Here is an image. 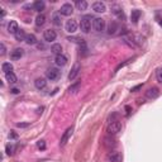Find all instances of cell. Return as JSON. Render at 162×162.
<instances>
[{
	"label": "cell",
	"mask_w": 162,
	"mask_h": 162,
	"mask_svg": "<svg viewBox=\"0 0 162 162\" xmlns=\"http://www.w3.org/2000/svg\"><path fill=\"white\" fill-rule=\"evenodd\" d=\"M80 28L84 33H89L91 29V17L90 15H85L80 20Z\"/></svg>",
	"instance_id": "1"
},
{
	"label": "cell",
	"mask_w": 162,
	"mask_h": 162,
	"mask_svg": "<svg viewBox=\"0 0 162 162\" xmlns=\"http://www.w3.org/2000/svg\"><path fill=\"white\" fill-rule=\"evenodd\" d=\"M120 129H122V123L119 122V120H113V122H110L109 123V125H108V133L109 134H117L120 132Z\"/></svg>",
	"instance_id": "2"
},
{
	"label": "cell",
	"mask_w": 162,
	"mask_h": 162,
	"mask_svg": "<svg viewBox=\"0 0 162 162\" xmlns=\"http://www.w3.org/2000/svg\"><path fill=\"white\" fill-rule=\"evenodd\" d=\"M92 28H94L95 32H103L105 29V20L103 18L92 19Z\"/></svg>",
	"instance_id": "3"
},
{
	"label": "cell",
	"mask_w": 162,
	"mask_h": 162,
	"mask_svg": "<svg viewBox=\"0 0 162 162\" xmlns=\"http://www.w3.org/2000/svg\"><path fill=\"white\" fill-rule=\"evenodd\" d=\"M60 75H61V72H60L58 70H57V68H55V67L48 68V71H47V79H48V80H51V81H56V80H58Z\"/></svg>",
	"instance_id": "4"
},
{
	"label": "cell",
	"mask_w": 162,
	"mask_h": 162,
	"mask_svg": "<svg viewBox=\"0 0 162 162\" xmlns=\"http://www.w3.org/2000/svg\"><path fill=\"white\" fill-rule=\"evenodd\" d=\"M72 132H74V128H72V127H70V128H67L65 130V133L62 134V137H61V142H60L61 146H65L67 143L68 139H70L71 136H72Z\"/></svg>",
	"instance_id": "5"
},
{
	"label": "cell",
	"mask_w": 162,
	"mask_h": 162,
	"mask_svg": "<svg viewBox=\"0 0 162 162\" xmlns=\"http://www.w3.org/2000/svg\"><path fill=\"white\" fill-rule=\"evenodd\" d=\"M43 38L46 42H53V41H56V38H57V33L53 29H47V30H44V33H43Z\"/></svg>",
	"instance_id": "6"
},
{
	"label": "cell",
	"mask_w": 162,
	"mask_h": 162,
	"mask_svg": "<svg viewBox=\"0 0 162 162\" xmlns=\"http://www.w3.org/2000/svg\"><path fill=\"white\" fill-rule=\"evenodd\" d=\"M72 13H74V6L71 5V4H63L62 6H61V9H60V14H62V15H66V17H68V15H71Z\"/></svg>",
	"instance_id": "7"
},
{
	"label": "cell",
	"mask_w": 162,
	"mask_h": 162,
	"mask_svg": "<svg viewBox=\"0 0 162 162\" xmlns=\"http://www.w3.org/2000/svg\"><path fill=\"white\" fill-rule=\"evenodd\" d=\"M80 70H81L80 65H79V63H75L74 66H72V68H71L70 74H68V80H70V81H74L76 77H77V75H79Z\"/></svg>",
	"instance_id": "8"
},
{
	"label": "cell",
	"mask_w": 162,
	"mask_h": 162,
	"mask_svg": "<svg viewBox=\"0 0 162 162\" xmlns=\"http://www.w3.org/2000/svg\"><path fill=\"white\" fill-rule=\"evenodd\" d=\"M23 55H24V49L23 48H15L10 53V58L13 61H17V60H20L23 57Z\"/></svg>",
	"instance_id": "9"
},
{
	"label": "cell",
	"mask_w": 162,
	"mask_h": 162,
	"mask_svg": "<svg viewBox=\"0 0 162 162\" xmlns=\"http://www.w3.org/2000/svg\"><path fill=\"white\" fill-rule=\"evenodd\" d=\"M65 28H66L68 33H75L76 29H77V23H76V20H74V19H70V20L66 22Z\"/></svg>",
	"instance_id": "10"
},
{
	"label": "cell",
	"mask_w": 162,
	"mask_h": 162,
	"mask_svg": "<svg viewBox=\"0 0 162 162\" xmlns=\"http://www.w3.org/2000/svg\"><path fill=\"white\" fill-rule=\"evenodd\" d=\"M111 11L118 19H122V20L124 19V11L119 5H111Z\"/></svg>",
	"instance_id": "11"
},
{
	"label": "cell",
	"mask_w": 162,
	"mask_h": 162,
	"mask_svg": "<svg viewBox=\"0 0 162 162\" xmlns=\"http://www.w3.org/2000/svg\"><path fill=\"white\" fill-rule=\"evenodd\" d=\"M158 95H160V90L157 87H151L146 91V96H147L148 99H156Z\"/></svg>",
	"instance_id": "12"
},
{
	"label": "cell",
	"mask_w": 162,
	"mask_h": 162,
	"mask_svg": "<svg viewBox=\"0 0 162 162\" xmlns=\"http://www.w3.org/2000/svg\"><path fill=\"white\" fill-rule=\"evenodd\" d=\"M92 9H94L96 13H104V11L106 10V6H105V4L101 1H95L92 4Z\"/></svg>",
	"instance_id": "13"
},
{
	"label": "cell",
	"mask_w": 162,
	"mask_h": 162,
	"mask_svg": "<svg viewBox=\"0 0 162 162\" xmlns=\"http://www.w3.org/2000/svg\"><path fill=\"white\" fill-rule=\"evenodd\" d=\"M18 30H19L18 23L15 22V20H10L9 24H8V32H9L10 34H14V36H15V33H17Z\"/></svg>",
	"instance_id": "14"
},
{
	"label": "cell",
	"mask_w": 162,
	"mask_h": 162,
	"mask_svg": "<svg viewBox=\"0 0 162 162\" xmlns=\"http://www.w3.org/2000/svg\"><path fill=\"white\" fill-rule=\"evenodd\" d=\"M119 30V24L117 22H110L108 25V34H115Z\"/></svg>",
	"instance_id": "15"
},
{
	"label": "cell",
	"mask_w": 162,
	"mask_h": 162,
	"mask_svg": "<svg viewBox=\"0 0 162 162\" xmlns=\"http://www.w3.org/2000/svg\"><path fill=\"white\" fill-rule=\"evenodd\" d=\"M55 62H56L57 66H65V65L67 63V57L63 56L62 53H61V55H57L56 58H55Z\"/></svg>",
	"instance_id": "16"
},
{
	"label": "cell",
	"mask_w": 162,
	"mask_h": 162,
	"mask_svg": "<svg viewBox=\"0 0 162 162\" xmlns=\"http://www.w3.org/2000/svg\"><path fill=\"white\" fill-rule=\"evenodd\" d=\"M34 86H36L38 90H43V89L47 86V81H46V79H43V77H39L34 81Z\"/></svg>",
	"instance_id": "17"
},
{
	"label": "cell",
	"mask_w": 162,
	"mask_h": 162,
	"mask_svg": "<svg viewBox=\"0 0 162 162\" xmlns=\"http://www.w3.org/2000/svg\"><path fill=\"white\" fill-rule=\"evenodd\" d=\"M109 160L111 162H122L123 156H122V153H119V152H111L109 155Z\"/></svg>",
	"instance_id": "18"
},
{
	"label": "cell",
	"mask_w": 162,
	"mask_h": 162,
	"mask_svg": "<svg viewBox=\"0 0 162 162\" xmlns=\"http://www.w3.org/2000/svg\"><path fill=\"white\" fill-rule=\"evenodd\" d=\"M139 17H141V11L138 9H134L132 10V13H130V20H132L134 24H137L138 20H139Z\"/></svg>",
	"instance_id": "19"
},
{
	"label": "cell",
	"mask_w": 162,
	"mask_h": 162,
	"mask_svg": "<svg viewBox=\"0 0 162 162\" xmlns=\"http://www.w3.org/2000/svg\"><path fill=\"white\" fill-rule=\"evenodd\" d=\"M33 9L36 11H42L44 9V1H42V0H37V1L33 3Z\"/></svg>",
	"instance_id": "20"
},
{
	"label": "cell",
	"mask_w": 162,
	"mask_h": 162,
	"mask_svg": "<svg viewBox=\"0 0 162 162\" xmlns=\"http://www.w3.org/2000/svg\"><path fill=\"white\" fill-rule=\"evenodd\" d=\"M15 39H17V41H19V42H20V41H25V38H27V34H25V32H24V30H23V29H19L18 30V32L17 33H15Z\"/></svg>",
	"instance_id": "21"
},
{
	"label": "cell",
	"mask_w": 162,
	"mask_h": 162,
	"mask_svg": "<svg viewBox=\"0 0 162 162\" xmlns=\"http://www.w3.org/2000/svg\"><path fill=\"white\" fill-rule=\"evenodd\" d=\"M1 70H3L4 74H9V72L13 71V65L10 62H4L1 65Z\"/></svg>",
	"instance_id": "22"
},
{
	"label": "cell",
	"mask_w": 162,
	"mask_h": 162,
	"mask_svg": "<svg viewBox=\"0 0 162 162\" xmlns=\"http://www.w3.org/2000/svg\"><path fill=\"white\" fill-rule=\"evenodd\" d=\"M46 23V15L44 14H38L36 18V25L37 27H42Z\"/></svg>",
	"instance_id": "23"
},
{
	"label": "cell",
	"mask_w": 162,
	"mask_h": 162,
	"mask_svg": "<svg viewBox=\"0 0 162 162\" xmlns=\"http://www.w3.org/2000/svg\"><path fill=\"white\" fill-rule=\"evenodd\" d=\"M75 5H76V8H77V10H81V11L87 9V3L85 1V0H79V1H76Z\"/></svg>",
	"instance_id": "24"
},
{
	"label": "cell",
	"mask_w": 162,
	"mask_h": 162,
	"mask_svg": "<svg viewBox=\"0 0 162 162\" xmlns=\"http://www.w3.org/2000/svg\"><path fill=\"white\" fill-rule=\"evenodd\" d=\"M5 79H6V81L9 84H15V82H17V76H15V74L13 71L9 72V74H5Z\"/></svg>",
	"instance_id": "25"
},
{
	"label": "cell",
	"mask_w": 162,
	"mask_h": 162,
	"mask_svg": "<svg viewBox=\"0 0 162 162\" xmlns=\"http://www.w3.org/2000/svg\"><path fill=\"white\" fill-rule=\"evenodd\" d=\"M25 42H27V44H36L37 43V38H36L34 34H27Z\"/></svg>",
	"instance_id": "26"
},
{
	"label": "cell",
	"mask_w": 162,
	"mask_h": 162,
	"mask_svg": "<svg viewBox=\"0 0 162 162\" xmlns=\"http://www.w3.org/2000/svg\"><path fill=\"white\" fill-rule=\"evenodd\" d=\"M61 51H62V47H61V44L58 43H56V44H53L52 47H51V52L52 53H55V55H61Z\"/></svg>",
	"instance_id": "27"
},
{
	"label": "cell",
	"mask_w": 162,
	"mask_h": 162,
	"mask_svg": "<svg viewBox=\"0 0 162 162\" xmlns=\"http://www.w3.org/2000/svg\"><path fill=\"white\" fill-rule=\"evenodd\" d=\"M80 86H81L80 82H76V84H74V85H71V86L68 87V92H70V94H76V92L79 91Z\"/></svg>",
	"instance_id": "28"
},
{
	"label": "cell",
	"mask_w": 162,
	"mask_h": 162,
	"mask_svg": "<svg viewBox=\"0 0 162 162\" xmlns=\"http://www.w3.org/2000/svg\"><path fill=\"white\" fill-rule=\"evenodd\" d=\"M130 61H132V60H130V58H129V60H125V61H124V62L119 63V65H118V66H117V67H115V70H114V74H117V72H118L119 70H120V68H123V67H124V66H127V65H128V63L130 62Z\"/></svg>",
	"instance_id": "29"
},
{
	"label": "cell",
	"mask_w": 162,
	"mask_h": 162,
	"mask_svg": "<svg viewBox=\"0 0 162 162\" xmlns=\"http://www.w3.org/2000/svg\"><path fill=\"white\" fill-rule=\"evenodd\" d=\"M52 23H53L55 25H57V27L61 25V18H60L58 14H55V15L52 17Z\"/></svg>",
	"instance_id": "30"
},
{
	"label": "cell",
	"mask_w": 162,
	"mask_h": 162,
	"mask_svg": "<svg viewBox=\"0 0 162 162\" xmlns=\"http://www.w3.org/2000/svg\"><path fill=\"white\" fill-rule=\"evenodd\" d=\"M5 151H6V155H9L11 156L14 153V146H11V144H8L6 146V148H5Z\"/></svg>",
	"instance_id": "31"
},
{
	"label": "cell",
	"mask_w": 162,
	"mask_h": 162,
	"mask_svg": "<svg viewBox=\"0 0 162 162\" xmlns=\"http://www.w3.org/2000/svg\"><path fill=\"white\" fill-rule=\"evenodd\" d=\"M37 147L39 148V149H42V151H44V149H46V142L44 141H38Z\"/></svg>",
	"instance_id": "32"
},
{
	"label": "cell",
	"mask_w": 162,
	"mask_h": 162,
	"mask_svg": "<svg viewBox=\"0 0 162 162\" xmlns=\"http://www.w3.org/2000/svg\"><path fill=\"white\" fill-rule=\"evenodd\" d=\"M156 77H157V81H158V82H162V68L157 70V72H156Z\"/></svg>",
	"instance_id": "33"
},
{
	"label": "cell",
	"mask_w": 162,
	"mask_h": 162,
	"mask_svg": "<svg viewBox=\"0 0 162 162\" xmlns=\"http://www.w3.org/2000/svg\"><path fill=\"white\" fill-rule=\"evenodd\" d=\"M5 53H6L5 44H4V43H1V44H0V55H1V56H4V55H5Z\"/></svg>",
	"instance_id": "34"
},
{
	"label": "cell",
	"mask_w": 162,
	"mask_h": 162,
	"mask_svg": "<svg viewBox=\"0 0 162 162\" xmlns=\"http://www.w3.org/2000/svg\"><path fill=\"white\" fill-rule=\"evenodd\" d=\"M17 127H19V128H27V127H29V123H17Z\"/></svg>",
	"instance_id": "35"
},
{
	"label": "cell",
	"mask_w": 162,
	"mask_h": 162,
	"mask_svg": "<svg viewBox=\"0 0 162 162\" xmlns=\"http://www.w3.org/2000/svg\"><path fill=\"white\" fill-rule=\"evenodd\" d=\"M9 138H13V139H17V138H18V134H17V133H14L13 130H11V132L9 133Z\"/></svg>",
	"instance_id": "36"
},
{
	"label": "cell",
	"mask_w": 162,
	"mask_h": 162,
	"mask_svg": "<svg viewBox=\"0 0 162 162\" xmlns=\"http://www.w3.org/2000/svg\"><path fill=\"white\" fill-rule=\"evenodd\" d=\"M141 87H142V84H141V85H137V86H134V87H133L130 91H137V90H139Z\"/></svg>",
	"instance_id": "37"
},
{
	"label": "cell",
	"mask_w": 162,
	"mask_h": 162,
	"mask_svg": "<svg viewBox=\"0 0 162 162\" xmlns=\"http://www.w3.org/2000/svg\"><path fill=\"white\" fill-rule=\"evenodd\" d=\"M157 22H158V24L162 27V15L161 17H157Z\"/></svg>",
	"instance_id": "38"
},
{
	"label": "cell",
	"mask_w": 162,
	"mask_h": 162,
	"mask_svg": "<svg viewBox=\"0 0 162 162\" xmlns=\"http://www.w3.org/2000/svg\"><path fill=\"white\" fill-rule=\"evenodd\" d=\"M11 92H13V94H18V92H19V90H18V89H11Z\"/></svg>",
	"instance_id": "39"
}]
</instances>
